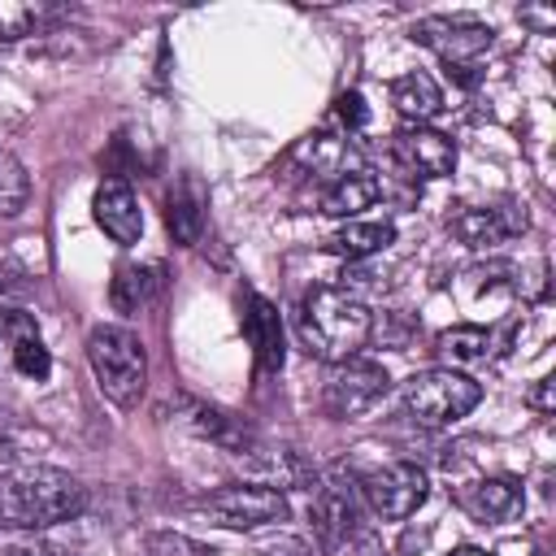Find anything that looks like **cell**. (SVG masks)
<instances>
[{
  "label": "cell",
  "instance_id": "2",
  "mask_svg": "<svg viewBox=\"0 0 556 556\" xmlns=\"http://www.w3.org/2000/svg\"><path fill=\"white\" fill-rule=\"evenodd\" d=\"M369 308L343 287H313L300 304V339L317 361H348L369 339Z\"/></svg>",
  "mask_w": 556,
  "mask_h": 556
},
{
  "label": "cell",
  "instance_id": "27",
  "mask_svg": "<svg viewBox=\"0 0 556 556\" xmlns=\"http://www.w3.org/2000/svg\"><path fill=\"white\" fill-rule=\"evenodd\" d=\"M0 295H26V274L13 261H0Z\"/></svg>",
  "mask_w": 556,
  "mask_h": 556
},
{
  "label": "cell",
  "instance_id": "7",
  "mask_svg": "<svg viewBox=\"0 0 556 556\" xmlns=\"http://www.w3.org/2000/svg\"><path fill=\"white\" fill-rule=\"evenodd\" d=\"M200 513L226 530H256V526L287 517V495L278 486H261V482H230V486L204 495Z\"/></svg>",
  "mask_w": 556,
  "mask_h": 556
},
{
  "label": "cell",
  "instance_id": "16",
  "mask_svg": "<svg viewBox=\"0 0 556 556\" xmlns=\"http://www.w3.org/2000/svg\"><path fill=\"white\" fill-rule=\"evenodd\" d=\"M243 334L252 339L261 369H269V374H274V369H282V326H278V313H274V304H269V300L248 295Z\"/></svg>",
  "mask_w": 556,
  "mask_h": 556
},
{
  "label": "cell",
  "instance_id": "29",
  "mask_svg": "<svg viewBox=\"0 0 556 556\" xmlns=\"http://www.w3.org/2000/svg\"><path fill=\"white\" fill-rule=\"evenodd\" d=\"M339 117H343V122H352V126H361V122H365V104H361V96H356V91L339 96Z\"/></svg>",
  "mask_w": 556,
  "mask_h": 556
},
{
  "label": "cell",
  "instance_id": "33",
  "mask_svg": "<svg viewBox=\"0 0 556 556\" xmlns=\"http://www.w3.org/2000/svg\"><path fill=\"white\" fill-rule=\"evenodd\" d=\"M534 556H547V552H534Z\"/></svg>",
  "mask_w": 556,
  "mask_h": 556
},
{
  "label": "cell",
  "instance_id": "31",
  "mask_svg": "<svg viewBox=\"0 0 556 556\" xmlns=\"http://www.w3.org/2000/svg\"><path fill=\"white\" fill-rule=\"evenodd\" d=\"M13 460H17V456H13V443L0 434V473H4V469H13Z\"/></svg>",
  "mask_w": 556,
  "mask_h": 556
},
{
  "label": "cell",
  "instance_id": "18",
  "mask_svg": "<svg viewBox=\"0 0 556 556\" xmlns=\"http://www.w3.org/2000/svg\"><path fill=\"white\" fill-rule=\"evenodd\" d=\"M0 326L9 330V348H13V365H17V374H26V378H35V382L48 378V348H43L35 321L22 317V313H9Z\"/></svg>",
  "mask_w": 556,
  "mask_h": 556
},
{
  "label": "cell",
  "instance_id": "12",
  "mask_svg": "<svg viewBox=\"0 0 556 556\" xmlns=\"http://www.w3.org/2000/svg\"><path fill=\"white\" fill-rule=\"evenodd\" d=\"M91 213H96V226H100L113 243H122V248L139 243V235H143V213H139V200H135V191H130L126 178H104V182L96 187Z\"/></svg>",
  "mask_w": 556,
  "mask_h": 556
},
{
  "label": "cell",
  "instance_id": "10",
  "mask_svg": "<svg viewBox=\"0 0 556 556\" xmlns=\"http://www.w3.org/2000/svg\"><path fill=\"white\" fill-rule=\"evenodd\" d=\"M391 161L413 178H447L456 169V143L430 126H404L391 135Z\"/></svg>",
  "mask_w": 556,
  "mask_h": 556
},
{
  "label": "cell",
  "instance_id": "24",
  "mask_svg": "<svg viewBox=\"0 0 556 556\" xmlns=\"http://www.w3.org/2000/svg\"><path fill=\"white\" fill-rule=\"evenodd\" d=\"M26 195H30V178H26L22 161L9 148H0V213L13 217L26 204Z\"/></svg>",
  "mask_w": 556,
  "mask_h": 556
},
{
  "label": "cell",
  "instance_id": "1",
  "mask_svg": "<svg viewBox=\"0 0 556 556\" xmlns=\"http://www.w3.org/2000/svg\"><path fill=\"white\" fill-rule=\"evenodd\" d=\"M87 508V486L52 465H13L0 473V521L17 530H43Z\"/></svg>",
  "mask_w": 556,
  "mask_h": 556
},
{
  "label": "cell",
  "instance_id": "22",
  "mask_svg": "<svg viewBox=\"0 0 556 556\" xmlns=\"http://www.w3.org/2000/svg\"><path fill=\"white\" fill-rule=\"evenodd\" d=\"M434 348H439V356L447 361V369H452V365H473V361L486 356L491 334H486L482 326H452V330H443V334L434 339Z\"/></svg>",
  "mask_w": 556,
  "mask_h": 556
},
{
  "label": "cell",
  "instance_id": "28",
  "mask_svg": "<svg viewBox=\"0 0 556 556\" xmlns=\"http://www.w3.org/2000/svg\"><path fill=\"white\" fill-rule=\"evenodd\" d=\"M0 556H65L61 547H52V543H13V547H0Z\"/></svg>",
  "mask_w": 556,
  "mask_h": 556
},
{
  "label": "cell",
  "instance_id": "20",
  "mask_svg": "<svg viewBox=\"0 0 556 556\" xmlns=\"http://www.w3.org/2000/svg\"><path fill=\"white\" fill-rule=\"evenodd\" d=\"M156 291V269L152 265H117L113 269V282H109V300L117 313H139Z\"/></svg>",
  "mask_w": 556,
  "mask_h": 556
},
{
  "label": "cell",
  "instance_id": "26",
  "mask_svg": "<svg viewBox=\"0 0 556 556\" xmlns=\"http://www.w3.org/2000/svg\"><path fill=\"white\" fill-rule=\"evenodd\" d=\"M195 547L187 543V539H178V534H156V539H148V556H191Z\"/></svg>",
  "mask_w": 556,
  "mask_h": 556
},
{
  "label": "cell",
  "instance_id": "15",
  "mask_svg": "<svg viewBox=\"0 0 556 556\" xmlns=\"http://www.w3.org/2000/svg\"><path fill=\"white\" fill-rule=\"evenodd\" d=\"M382 195V182L369 169H343L326 191H321V213L326 217H356L361 208H369Z\"/></svg>",
  "mask_w": 556,
  "mask_h": 556
},
{
  "label": "cell",
  "instance_id": "30",
  "mask_svg": "<svg viewBox=\"0 0 556 556\" xmlns=\"http://www.w3.org/2000/svg\"><path fill=\"white\" fill-rule=\"evenodd\" d=\"M552 387H556V382H552V378H543V382L530 391V404H534L539 413H552Z\"/></svg>",
  "mask_w": 556,
  "mask_h": 556
},
{
  "label": "cell",
  "instance_id": "17",
  "mask_svg": "<svg viewBox=\"0 0 556 556\" xmlns=\"http://www.w3.org/2000/svg\"><path fill=\"white\" fill-rule=\"evenodd\" d=\"M391 239H395V226H391L387 217H382V222H348V226H339V230L326 239V252L348 256V261H365V256L382 252Z\"/></svg>",
  "mask_w": 556,
  "mask_h": 556
},
{
  "label": "cell",
  "instance_id": "6",
  "mask_svg": "<svg viewBox=\"0 0 556 556\" xmlns=\"http://www.w3.org/2000/svg\"><path fill=\"white\" fill-rule=\"evenodd\" d=\"M356 491H361V504L382 517V521H404L413 517L426 495H430V478L421 465L413 460H391V465H378L369 473L356 478Z\"/></svg>",
  "mask_w": 556,
  "mask_h": 556
},
{
  "label": "cell",
  "instance_id": "21",
  "mask_svg": "<svg viewBox=\"0 0 556 556\" xmlns=\"http://www.w3.org/2000/svg\"><path fill=\"white\" fill-rule=\"evenodd\" d=\"M61 17L56 4H22V0H0V39L13 43V39H26L43 26H52Z\"/></svg>",
  "mask_w": 556,
  "mask_h": 556
},
{
  "label": "cell",
  "instance_id": "11",
  "mask_svg": "<svg viewBox=\"0 0 556 556\" xmlns=\"http://www.w3.org/2000/svg\"><path fill=\"white\" fill-rule=\"evenodd\" d=\"M447 230L465 243V248H500L508 239H517L526 230V213L513 208V204H478V208H460Z\"/></svg>",
  "mask_w": 556,
  "mask_h": 556
},
{
  "label": "cell",
  "instance_id": "9",
  "mask_svg": "<svg viewBox=\"0 0 556 556\" xmlns=\"http://www.w3.org/2000/svg\"><path fill=\"white\" fill-rule=\"evenodd\" d=\"M387 369L378 361H365V356H348L339 361L330 374H326V387H321V408L330 417H361L365 408H374L382 395H387Z\"/></svg>",
  "mask_w": 556,
  "mask_h": 556
},
{
  "label": "cell",
  "instance_id": "4",
  "mask_svg": "<svg viewBox=\"0 0 556 556\" xmlns=\"http://www.w3.org/2000/svg\"><path fill=\"white\" fill-rule=\"evenodd\" d=\"M87 365L96 374V387L117 408H135L148 391V352L135 330L126 326H96L87 334Z\"/></svg>",
  "mask_w": 556,
  "mask_h": 556
},
{
  "label": "cell",
  "instance_id": "8",
  "mask_svg": "<svg viewBox=\"0 0 556 556\" xmlns=\"http://www.w3.org/2000/svg\"><path fill=\"white\" fill-rule=\"evenodd\" d=\"M413 39L426 43L447 70H456L460 78H469V70L478 65V56L491 48V26L478 22V17H460V13L447 17V13H439V17H421L413 26Z\"/></svg>",
  "mask_w": 556,
  "mask_h": 556
},
{
  "label": "cell",
  "instance_id": "23",
  "mask_svg": "<svg viewBox=\"0 0 556 556\" xmlns=\"http://www.w3.org/2000/svg\"><path fill=\"white\" fill-rule=\"evenodd\" d=\"M195 430L208 434L213 443L239 447V452L252 443V430H248L239 417H230V413H222V408H204V404H195Z\"/></svg>",
  "mask_w": 556,
  "mask_h": 556
},
{
  "label": "cell",
  "instance_id": "14",
  "mask_svg": "<svg viewBox=\"0 0 556 556\" xmlns=\"http://www.w3.org/2000/svg\"><path fill=\"white\" fill-rule=\"evenodd\" d=\"M391 104H395V113H400L408 126H426L430 117H439L443 91H439V83H434L430 74L413 70V74H400V78L391 83Z\"/></svg>",
  "mask_w": 556,
  "mask_h": 556
},
{
  "label": "cell",
  "instance_id": "3",
  "mask_svg": "<svg viewBox=\"0 0 556 556\" xmlns=\"http://www.w3.org/2000/svg\"><path fill=\"white\" fill-rule=\"evenodd\" d=\"M308 517H313V539H317L321 556H378V543L365 521V504H361L352 473L326 469L313 491Z\"/></svg>",
  "mask_w": 556,
  "mask_h": 556
},
{
  "label": "cell",
  "instance_id": "32",
  "mask_svg": "<svg viewBox=\"0 0 556 556\" xmlns=\"http://www.w3.org/2000/svg\"><path fill=\"white\" fill-rule=\"evenodd\" d=\"M452 556H486V552H482V547H456Z\"/></svg>",
  "mask_w": 556,
  "mask_h": 556
},
{
  "label": "cell",
  "instance_id": "5",
  "mask_svg": "<svg viewBox=\"0 0 556 556\" xmlns=\"http://www.w3.org/2000/svg\"><path fill=\"white\" fill-rule=\"evenodd\" d=\"M482 400V387L460 369H421L404 382V408L421 426H452L465 413H473Z\"/></svg>",
  "mask_w": 556,
  "mask_h": 556
},
{
  "label": "cell",
  "instance_id": "13",
  "mask_svg": "<svg viewBox=\"0 0 556 556\" xmlns=\"http://www.w3.org/2000/svg\"><path fill=\"white\" fill-rule=\"evenodd\" d=\"M460 508H465L469 517L495 526V521L521 517L526 495H521V482H513V478H482V482H473V486L460 491Z\"/></svg>",
  "mask_w": 556,
  "mask_h": 556
},
{
  "label": "cell",
  "instance_id": "25",
  "mask_svg": "<svg viewBox=\"0 0 556 556\" xmlns=\"http://www.w3.org/2000/svg\"><path fill=\"white\" fill-rule=\"evenodd\" d=\"M252 556H313V547L295 534H274V539H261L252 547Z\"/></svg>",
  "mask_w": 556,
  "mask_h": 556
},
{
  "label": "cell",
  "instance_id": "19",
  "mask_svg": "<svg viewBox=\"0 0 556 556\" xmlns=\"http://www.w3.org/2000/svg\"><path fill=\"white\" fill-rule=\"evenodd\" d=\"M165 222H169V230H174V239H178L182 248H191V243L200 239V230H204V200H200V187H195L191 178L169 191Z\"/></svg>",
  "mask_w": 556,
  "mask_h": 556
}]
</instances>
